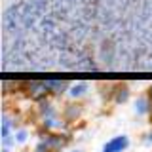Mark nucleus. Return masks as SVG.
I'll return each instance as SVG.
<instances>
[{"label":"nucleus","mask_w":152,"mask_h":152,"mask_svg":"<svg viewBox=\"0 0 152 152\" xmlns=\"http://www.w3.org/2000/svg\"><path fill=\"white\" fill-rule=\"evenodd\" d=\"M126 145H127L126 137H118V139H114L112 142H108V145L104 146V152H120Z\"/></svg>","instance_id":"obj_1"}]
</instances>
